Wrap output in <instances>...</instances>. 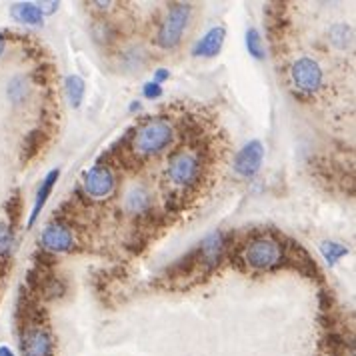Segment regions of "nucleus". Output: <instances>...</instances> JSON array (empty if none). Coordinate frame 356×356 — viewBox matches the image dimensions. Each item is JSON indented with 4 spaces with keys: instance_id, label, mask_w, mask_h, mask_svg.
Wrapping results in <instances>:
<instances>
[{
    "instance_id": "1",
    "label": "nucleus",
    "mask_w": 356,
    "mask_h": 356,
    "mask_svg": "<svg viewBox=\"0 0 356 356\" xmlns=\"http://www.w3.org/2000/svg\"><path fill=\"white\" fill-rule=\"evenodd\" d=\"M172 138H175V130L166 120L150 118L136 129L132 136V148L143 156H152L162 152L172 143Z\"/></svg>"
},
{
    "instance_id": "2",
    "label": "nucleus",
    "mask_w": 356,
    "mask_h": 356,
    "mask_svg": "<svg viewBox=\"0 0 356 356\" xmlns=\"http://www.w3.org/2000/svg\"><path fill=\"white\" fill-rule=\"evenodd\" d=\"M166 172H168V180L175 186L188 188L200 177L202 164H200V159L196 156L193 150H178V152H175L170 156L168 166H166Z\"/></svg>"
},
{
    "instance_id": "3",
    "label": "nucleus",
    "mask_w": 356,
    "mask_h": 356,
    "mask_svg": "<svg viewBox=\"0 0 356 356\" xmlns=\"http://www.w3.org/2000/svg\"><path fill=\"white\" fill-rule=\"evenodd\" d=\"M188 20H191V6L188 4L178 2V4L170 6L168 15L162 20L161 33H159V42L164 49H175L177 44H180Z\"/></svg>"
},
{
    "instance_id": "4",
    "label": "nucleus",
    "mask_w": 356,
    "mask_h": 356,
    "mask_svg": "<svg viewBox=\"0 0 356 356\" xmlns=\"http://www.w3.org/2000/svg\"><path fill=\"white\" fill-rule=\"evenodd\" d=\"M291 81L292 86H294L300 95H314V92L323 86V68L318 66L316 60H312V58H308V56L298 58L291 68Z\"/></svg>"
},
{
    "instance_id": "5",
    "label": "nucleus",
    "mask_w": 356,
    "mask_h": 356,
    "mask_svg": "<svg viewBox=\"0 0 356 356\" xmlns=\"http://www.w3.org/2000/svg\"><path fill=\"white\" fill-rule=\"evenodd\" d=\"M282 259V248L273 238H257L246 246L244 260L252 268H273Z\"/></svg>"
},
{
    "instance_id": "6",
    "label": "nucleus",
    "mask_w": 356,
    "mask_h": 356,
    "mask_svg": "<svg viewBox=\"0 0 356 356\" xmlns=\"http://www.w3.org/2000/svg\"><path fill=\"white\" fill-rule=\"evenodd\" d=\"M84 191L92 198H104L114 191V175L106 166H92L84 175Z\"/></svg>"
},
{
    "instance_id": "7",
    "label": "nucleus",
    "mask_w": 356,
    "mask_h": 356,
    "mask_svg": "<svg viewBox=\"0 0 356 356\" xmlns=\"http://www.w3.org/2000/svg\"><path fill=\"white\" fill-rule=\"evenodd\" d=\"M264 159V146L260 140H252L246 146L241 148V152L236 154V161H234V168L236 172L244 178L254 177L259 172L260 164Z\"/></svg>"
},
{
    "instance_id": "8",
    "label": "nucleus",
    "mask_w": 356,
    "mask_h": 356,
    "mask_svg": "<svg viewBox=\"0 0 356 356\" xmlns=\"http://www.w3.org/2000/svg\"><path fill=\"white\" fill-rule=\"evenodd\" d=\"M22 355L24 356H52V339L44 326L26 328L22 334Z\"/></svg>"
},
{
    "instance_id": "9",
    "label": "nucleus",
    "mask_w": 356,
    "mask_h": 356,
    "mask_svg": "<svg viewBox=\"0 0 356 356\" xmlns=\"http://www.w3.org/2000/svg\"><path fill=\"white\" fill-rule=\"evenodd\" d=\"M40 243L44 248H49L52 252H68L74 246V236L72 232L60 225V222H52L49 227L42 230Z\"/></svg>"
},
{
    "instance_id": "10",
    "label": "nucleus",
    "mask_w": 356,
    "mask_h": 356,
    "mask_svg": "<svg viewBox=\"0 0 356 356\" xmlns=\"http://www.w3.org/2000/svg\"><path fill=\"white\" fill-rule=\"evenodd\" d=\"M225 34L227 31L222 26H216L209 33L204 34L198 42H196L193 54L195 56H216L220 49H222V42H225Z\"/></svg>"
},
{
    "instance_id": "11",
    "label": "nucleus",
    "mask_w": 356,
    "mask_h": 356,
    "mask_svg": "<svg viewBox=\"0 0 356 356\" xmlns=\"http://www.w3.org/2000/svg\"><path fill=\"white\" fill-rule=\"evenodd\" d=\"M60 177V170L58 168H54V170H50L47 178L42 180V184H40V188H38V193H36V202H34V209L31 212V218H29V228L34 227V222H36V218H38V214L40 211L44 209V202H47V198L52 193V188H54V182L58 180Z\"/></svg>"
},
{
    "instance_id": "12",
    "label": "nucleus",
    "mask_w": 356,
    "mask_h": 356,
    "mask_svg": "<svg viewBox=\"0 0 356 356\" xmlns=\"http://www.w3.org/2000/svg\"><path fill=\"white\" fill-rule=\"evenodd\" d=\"M13 17L17 18L18 22H24V24H33V26L42 24L40 4H34V2H20V4H15L13 6Z\"/></svg>"
},
{
    "instance_id": "13",
    "label": "nucleus",
    "mask_w": 356,
    "mask_h": 356,
    "mask_svg": "<svg viewBox=\"0 0 356 356\" xmlns=\"http://www.w3.org/2000/svg\"><path fill=\"white\" fill-rule=\"evenodd\" d=\"M124 202H127V209L130 212H143L148 207V202H150V196L146 193L145 188H140V186H136V188H132L129 191V195L124 198Z\"/></svg>"
},
{
    "instance_id": "14",
    "label": "nucleus",
    "mask_w": 356,
    "mask_h": 356,
    "mask_svg": "<svg viewBox=\"0 0 356 356\" xmlns=\"http://www.w3.org/2000/svg\"><path fill=\"white\" fill-rule=\"evenodd\" d=\"M84 81L81 76H68L66 79V95L70 98L72 106H81L82 98H84Z\"/></svg>"
},
{
    "instance_id": "15",
    "label": "nucleus",
    "mask_w": 356,
    "mask_h": 356,
    "mask_svg": "<svg viewBox=\"0 0 356 356\" xmlns=\"http://www.w3.org/2000/svg\"><path fill=\"white\" fill-rule=\"evenodd\" d=\"M321 252L324 254L328 264H337L342 257L348 254V248L339 243H323L321 244Z\"/></svg>"
},
{
    "instance_id": "16",
    "label": "nucleus",
    "mask_w": 356,
    "mask_h": 356,
    "mask_svg": "<svg viewBox=\"0 0 356 356\" xmlns=\"http://www.w3.org/2000/svg\"><path fill=\"white\" fill-rule=\"evenodd\" d=\"M246 47H248V52H250L254 58H259V60H262V58H264L262 40H260V34L257 33L254 29H250V31L246 33Z\"/></svg>"
},
{
    "instance_id": "17",
    "label": "nucleus",
    "mask_w": 356,
    "mask_h": 356,
    "mask_svg": "<svg viewBox=\"0 0 356 356\" xmlns=\"http://www.w3.org/2000/svg\"><path fill=\"white\" fill-rule=\"evenodd\" d=\"M350 38H353V31L346 24H339L337 29H332V42L337 47H348Z\"/></svg>"
},
{
    "instance_id": "18",
    "label": "nucleus",
    "mask_w": 356,
    "mask_h": 356,
    "mask_svg": "<svg viewBox=\"0 0 356 356\" xmlns=\"http://www.w3.org/2000/svg\"><path fill=\"white\" fill-rule=\"evenodd\" d=\"M13 248V232L10 227L0 222V254H6Z\"/></svg>"
},
{
    "instance_id": "19",
    "label": "nucleus",
    "mask_w": 356,
    "mask_h": 356,
    "mask_svg": "<svg viewBox=\"0 0 356 356\" xmlns=\"http://www.w3.org/2000/svg\"><path fill=\"white\" fill-rule=\"evenodd\" d=\"M10 98L13 100H20V98L26 97V81L22 76H17L15 81L10 82Z\"/></svg>"
},
{
    "instance_id": "20",
    "label": "nucleus",
    "mask_w": 356,
    "mask_h": 356,
    "mask_svg": "<svg viewBox=\"0 0 356 356\" xmlns=\"http://www.w3.org/2000/svg\"><path fill=\"white\" fill-rule=\"evenodd\" d=\"M145 97L146 98H159L162 95V88L161 84H156V82H148V84H145Z\"/></svg>"
},
{
    "instance_id": "21",
    "label": "nucleus",
    "mask_w": 356,
    "mask_h": 356,
    "mask_svg": "<svg viewBox=\"0 0 356 356\" xmlns=\"http://www.w3.org/2000/svg\"><path fill=\"white\" fill-rule=\"evenodd\" d=\"M166 79H168V70H164V68L156 70V74H154V82H156V84H161V82L166 81Z\"/></svg>"
},
{
    "instance_id": "22",
    "label": "nucleus",
    "mask_w": 356,
    "mask_h": 356,
    "mask_svg": "<svg viewBox=\"0 0 356 356\" xmlns=\"http://www.w3.org/2000/svg\"><path fill=\"white\" fill-rule=\"evenodd\" d=\"M0 356H15V353L8 346H0Z\"/></svg>"
},
{
    "instance_id": "23",
    "label": "nucleus",
    "mask_w": 356,
    "mask_h": 356,
    "mask_svg": "<svg viewBox=\"0 0 356 356\" xmlns=\"http://www.w3.org/2000/svg\"><path fill=\"white\" fill-rule=\"evenodd\" d=\"M4 47H6V42H4V38L0 36V56H2V52H4Z\"/></svg>"
}]
</instances>
